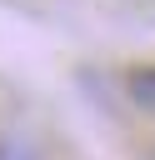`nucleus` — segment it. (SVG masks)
<instances>
[{"label":"nucleus","mask_w":155,"mask_h":160,"mask_svg":"<svg viewBox=\"0 0 155 160\" xmlns=\"http://www.w3.org/2000/svg\"><path fill=\"white\" fill-rule=\"evenodd\" d=\"M125 95H130L140 110L155 115V65H135V70L125 75Z\"/></svg>","instance_id":"f257e3e1"},{"label":"nucleus","mask_w":155,"mask_h":160,"mask_svg":"<svg viewBox=\"0 0 155 160\" xmlns=\"http://www.w3.org/2000/svg\"><path fill=\"white\" fill-rule=\"evenodd\" d=\"M0 160H35V155H30L20 140H0Z\"/></svg>","instance_id":"f03ea898"}]
</instances>
